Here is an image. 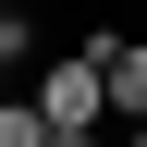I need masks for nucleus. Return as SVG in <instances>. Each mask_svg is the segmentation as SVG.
<instances>
[{"label": "nucleus", "instance_id": "nucleus-1", "mask_svg": "<svg viewBox=\"0 0 147 147\" xmlns=\"http://www.w3.org/2000/svg\"><path fill=\"white\" fill-rule=\"evenodd\" d=\"M37 110H49V135H110V74H98V37H74L61 61L37 74Z\"/></svg>", "mask_w": 147, "mask_h": 147}, {"label": "nucleus", "instance_id": "nucleus-2", "mask_svg": "<svg viewBox=\"0 0 147 147\" xmlns=\"http://www.w3.org/2000/svg\"><path fill=\"white\" fill-rule=\"evenodd\" d=\"M98 37V74H110V123H147V37H110V25H86Z\"/></svg>", "mask_w": 147, "mask_h": 147}, {"label": "nucleus", "instance_id": "nucleus-3", "mask_svg": "<svg viewBox=\"0 0 147 147\" xmlns=\"http://www.w3.org/2000/svg\"><path fill=\"white\" fill-rule=\"evenodd\" d=\"M0 147H49V110L37 98H0Z\"/></svg>", "mask_w": 147, "mask_h": 147}, {"label": "nucleus", "instance_id": "nucleus-4", "mask_svg": "<svg viewBox=\"0 0 147 147\" xmlns=\"http://www.w3.org/2000/svg\"><path fill=\"white\" fill-rule=\"evenodd\" d=\"M37 49V12H12V0H0V61H25Z\"/></svg>", "mask_w": 147, "mask_h": 147}, {"label": "nucleus", "instance_id": "nucleus-5", "mask_svg": "<svg viewBox=\"0 0 147 147\" xmlns=\"http://www.w3.org/2000/svg\"><path fill=\"white\" fill-rule=\"evenodd\" d=\"M110 147H147V123H110Z\"/></svg>", "mask_w": 147, "mask_h": 147}, {"label": "nucleus", "instance_id": "nucleus-6", "mask_svg": "<svg viewBox=\"0 0 147 147\" xmlns=\"http://www.w3.org/2000/svg\"><path fill=\"white\" fill-rule=\"evenodd\" d=\"M49 147H110V135H49Z\"/></svg>", "mask_w": 147, "mask_h": 147}]
</instances>
